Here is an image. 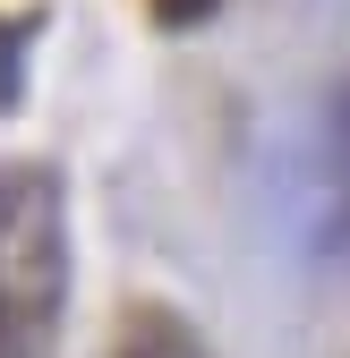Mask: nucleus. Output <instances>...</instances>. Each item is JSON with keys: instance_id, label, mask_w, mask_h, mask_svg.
<instances>
[{"instance_id": "f257e3e1", "label": "nucleus", "mask_w": 350, "mask_h": 358, "mask_svg": "<svg viewBox=\"0 0 350 358\" xmlns=\"http://www.w3.org/2000/svg\"><path fill=\"white\" fill-rule=\"evenodd\" d=\"M69 307V188L52 162L0 171V358H43Z\"/></svg>"}, {"instance_id": "f03ea898", "label": "nucleus", "mask_w": 350, "mask_h": 358, "mask_svg": "<svg viewBox=\"0 0 350 358\" xmlns=\"http://www.w3.org/2000/svg\"><path fill=\"white\" fill-rule=\"evenodd\" d=\"M120 358H214V350H205V341H197V333H188L180 316L146 307V316H137V324L120 333Z\"/></svg>"}, {"instance_id": "7ed1b4c3", "label": "nucleus", "mask_w": 350, "mask_h": 358, "mask_svg": "<svg viewBox=\"0 0 350 358\" xmlns=\"http://www.w3.org/2000/svg\"><path fill=\"white\" fill-rule=\"evenodd\" d=\"M18 52H26V26H0V111L18 103Z\"/></svg>"}, {"instance_id": "20e7f679", "label": "nucleus", "mask_w": 350, "mask_h": 358, "mask_svg": "<svg viewBox=\"0 0 350 358\" xmlns=\"http://www.w3.org/2000/svg\"><path fill=\"white\" fill-rule=\"evenodd\" d=\"M214 9H223V0H154V17H162L171 34H188V26H205Z\"/></svg>"}]
</instances>
